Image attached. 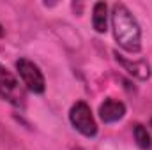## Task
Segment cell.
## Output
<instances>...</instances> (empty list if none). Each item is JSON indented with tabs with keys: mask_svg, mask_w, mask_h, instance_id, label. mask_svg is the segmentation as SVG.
Here are the masks:
<instances>
[{
	"mask_svg": "<svg viewBox=\"0 0 152 150\" xmlns=\"http://www.w3.org/2000/svg\"><path fill=\"white\" fill-rule=\"evenodd\" d=\"M112 28L117 44L127 53H138L142 50V28L134 14L124 4H113L112 7Z\"/></svg>",
	"mask_w": 152,
	"mask_h": 150,
	"instance_id": "6da1fadb",
	"label": "cell"
},
{
	"mask_svg": "<svg viewBox=\"0 0 152 150\" xmlns=\"http://www.w3.org/2000/svg\"><path fill=\"white\" fill-rule=\"evenodd\" d=\"M0 97L14 108L23 110L27 104V88L20 79L0 64Z\"/></svg>",
	"mask_w": 152,
	"mask_h": 150,
	"instance_id": "7a4b0ae2",
	"label": "cell"
},
{
	"mask_svg": "<svg viewBox=\"0 0 152 150\" xmlns=\"http://www.w3.org/2000/svg\"><path fill=\"white\" fill-rule=\"evenodd\" d=\"M69 120H71V125L75 127L76 131L87 138H92L97 134V124H96V118L92 115L90 106L85 103V101H78L71 106L69 110Z\"/></svg>",
	"mask_w": 152,
	"mask_h": 150,
	"instance_id": "3957f363",
	"label": "cell"
},
{
	"mask_svg": "<svg viewBox=\"0 0 152 150\" xmlns=\"http://www.w3.org/2000/svg\"><path fill=\"white\" fill-rule=\"evenodd\" d=\"M16 71H18V74L21 78V83L25 85L27 90H30L34 94H42L44 92V88H46L44 76L32 60H28V58L16 60Z\"/></svg>",
	"mask_w": 152,
	"mask_h": 150,
	"instance_id": "277c9868",
	"label": "cell"
},
{
	"mask_svg": "<svg viewBox=\"0 0 152 150\" xmlns=\"http://www.w3.org/2000/svg\"><path fill=\"white\" fill-rule=\"evenodd\" d=\"M115 60L124 67V71H127L129 74L133 76V78H136V79L145 81V79H149L151 74H152L151 64H149L147 60H143V58H127V57H124L122 53L115 51Z\"/></svg>",
	"mask_w": 152,
	"mask_h": 150,
	"instance_id": "5b68a950",
	"label": "cell"
},
{
	"mask_svg": "<svg viewBox=\"0 0 152 150\" xmlns=\"http://www.w3.org/2000/svg\"><path fill=\"white\" fill-rule=\"evenodd\" d=\"M124 115H126V104L113 97L104 99V103H101V106H99V117L104 124L118 122Z\"/></svg>",
	"mask_w": 152,
	"mask_h": 150,
	"instance_id": "8992f818",
	"label": "cell"
},
{
	"mask_svg": "<svg viewBox=\"0 0 152 150\" xmlns=\"http://www.w3.org/2000/svg\"><path fill=\"white\" fill-rule=\"evenodd\" d=\"M108 5L104 2H96L92 7V27L97 34H104L108 30Z\"/></svg>",
	"mask_w": 152,
	"mask_h": 150,
	"instance_id": "52a82bcc",
	"label": "cell"
},
{
	"mask_svg": "<svg viewBox=\"0 0 152 150\" xmlns=\"http://www.w3.org/2000/svg\"><path fill=\"white\" fill-rule=\"evenodd\" d=\"M133 136H134L136 145L142 150H149L152 147L151 133H149V129H147L143 124H134V127H133Z\"/></svg>",
	"mask_w": 152,
	"mask_h": 150,
	"instance_id": "ba28073f",
	"label": "cell"
},
{
	"mask_svg": "<svg viewBox=\"0 0 152 150\" xmlns=\"http://www.w3.org/2000/svg\"><path fill=\"white\" fill-rule=\"evenodd\" d=\"M0 37H4V28H2V25H0Z\"/></svg>",
	"mask_w": 152,
	"mask_h": 150,
	"instance_id": "9c48e42d",
	"label": "cell"
},
{
	"mask_svg": "<svg viewBox=\"0 0 152 150\" xmlns=\"http://www.w3.org/2000/svg\"><path fill=\"white\" fill-rule=\"evenodd\" d=\"M73 150H83V149H80V147H75V149H73Z\"/></svg>",
	"mask_w": 152,
	"mask_h": 150,
	"instance_id": "30bf717a",
	"label": "cell"
},
{
	"mask_svg": "<svg viewBox=\"0 0 152 150\" xmlns=\"http://www.w3.org/2000/svg\"><path fill=\"white\" fill-rule=\"evenodd\" d=\"M151 127H152V118H151Z\"/></svg>",
	"mask_w": 152,
	"mask_h": 150,
	"instance_id": "8fae6325",
	"label": "cell"
}]
</instances>
